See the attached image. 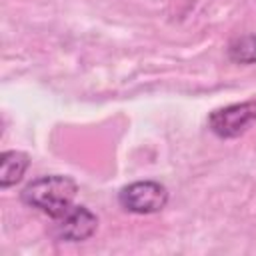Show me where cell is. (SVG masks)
<instances>
[{
	"mask_svg": "<svg viewBox=\"0 0 256 256\" xmlns=\"http://www.w3.org/2000/svg\"><path fill=\"white\" fill-rule=\"evenodd\" d=\"M118 202L124 210L134 214H152L166 206L168 190L154 180H138L124 186L118 194Z\"/></svg>",
	"mask_w": 256,
	"mask_h": 256,
	"instance_id": "7a4b0ae2",
	"label": "cell"
},
{
	"mask_svg": "<svg viewBox=\"0 0 256 256\" xmlns=\"http://www.w3.org/2000/svg\"><path fill=\"white\" fill-rule=\"evenodd\" d=\"M28 164H30V160L24 152H18V150L4 152L0 156V186L10 188L16 182H20Z\"/></svg>",
	"mask_w": 256,
	"mask_h": 256,
	"instance_id": "5b68a950",
	"label": "cell"
},
{
	"mask_svg": "<svg viewBox=\"0 0 256 256\" xmlns=\"http://www.w3.org/2000/svg\"><path fill=\"white\" fill-rule=\"evenodd\" d=\"M256 124V100L230 104L208 116V126L218 138H236Z\"/></svg>",
	"mask_w": 256,
	"mask_h": 256,
	"instance_id": "3957f363",
	"label": "cell"
},
{
	"mask_svg": "<svg viewBox=\"0 0 256 256\" xmlns=\"http://www.w3.org/2000/svg\"><path fill=\"white\" fill-rule=\"evenodd\" d=\"M228 56L236 64H254L256 62V34L234 38L228 46Z\"/></svg>",
	"mask_w": 256,
	"mask_h": 256,
	"instance_id": "8992f818",
	"label": "cell"
},
{
	"mask_svg": "<svg viewBox=\"0 0 256 256\" xmlns=\"http://www.w3.org/2000/svg\"><path fill=\"white\" fill-rule=\"evenodd\" d=\"M76 192L78 186L70 176L52 174L30 182L22 190V202L46 212L50 218H56L72 206Z\"/></svg>",
	"mask_w": 256,
	"mask_h": 256,
	"instance_id": "6da1fadb",
	"label": "cell"
},
{
	"mask_svg": "<svg viewBox=\"0 0 256 256\" xmlns=\"http://www.w3.org/2000/svg\"><path fill=\"white\" fill-rule=\"evenodd\" d=\"M52 220H54L52 236L56 240H64V242L88 240L98 228L96 214L90 212L86 206H76V204H72L68 210H64L60 216H56Z\"/></svg>",
	"mask_w": 256,
	"mask_h": 256,
	"instance_id": "277c9868",
	"label": "cell"
}]
</instances>
